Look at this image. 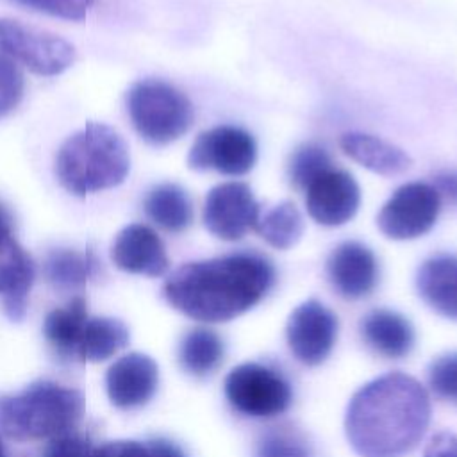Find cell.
<instances>
[{
  "label": "cell",
  "instance_id": "cell-25",
  "mask_svg": "<svg viewBox=\"0 0 457 457\" xmlns=\"http://www.w3.org/2000/svg\"><path fill=\"white\" fill-rule=\"evenodd\" d=\"M96 261L91 252L57 248L46 255V280L59 289H75L84 286L95 273Z\"/></svg>",
  "mask_w": 457,
  "mask_h": 457
},
{
  "label": "cell",
  "instance_id": "cell-11",
  "mask_svg": "<svg viewBox=\"0 0 457 457\" xmlns=\"http://www.w3.org/2000/svg\"><path fill=\"white\" fill-rule=\"evenodd\" d=\"M337 316L321 302L311 298L293 309L286 325L291 353L305 366L321 364L337 339Z\"/></svg>",
  "mask_w": 457,
  "mask_h": 457
},
{
  "label": "cell",
  "instance_id": "cell-6",
  "mask_svg": "<svg viewBox=\"0 0 457 457\" xmlns=\"http://www.w3.org/2000/svg\"><path fill=\"white\" fill-rule=\"evenodd\" d=\"M223 393L234 411L250 418H273L293 402L289 382L277 370L261 362H243L228 371Z\"/></svg>",
  "mask_w": 457,
  "mask_h": 457
},
{
  "label": "cell",
  "instance_id": "cell-29",
  "mask_svg": "<svg viewBox=\"0 0 457 457\" xmlns=\"http://www.w3.org/2000/svg\"><path fill=\"white\" fill-rule=\"evenodd\" d=\"M25 89L23 73L18 64L0 54V118L7 116L20 104Z\"/></svg>",
  "mask_w": 457,
  "mask_h": 457
},
{
  "label": "cell",
  "instance_id": "cell-26",
  "mask_svg": "<svg viewBox=\"0 0 457 457\" xmlns=\"http://www.w3.org/2000/svg\"><path fill=\"white\" fill-rule=\"evenodd\" d=\"M255 457H314L307 436L291 423L268 427L255 441Z\"/></svg>",
  "mask_w": 457,
  "mask_h": 457
},
{
  "label": "cell",
  "instance_id": "cell-21",
  "mask_svg": "<svg viewBox=\"0 0 457 457\" xmlns=\"http://www.w3.org/2000/svg\"><path fill=\"white\" fill-rule=\"evenodd\" d=\"M146 216L168 232H182L193 221V204L189 195L177 184L155 186L145 198Z\"/></svg>",
  "mask_w": 457,
  "mask_h": 457
},
{
  "label": "cell",
  "instance_id": "cell-36",
  "mask_svg": "<svg viewBox=\"0 0 457 457\" xmlns=\"http://www.w3.org/2000/svg\"><path fill=\"white\" fill-rule=\"evenodd\" d=\"M12 228H14L12 212L5 204L0 202V252H4L14 241Z\"/></svg>",
  "mask_w": 457,
  "mask_h": 457
},
{
  "label": "cell",
  "instance_id": "cell-7",
  "mask_svg": "<svg viewBox=\"0 0 457 457\" xmlns=\"http://www.w3.org/2000/svg\"><path fill=\"white\" fill-rule=\"evenodd\" d=\"M441 195L434 184L407 182L400 186L377 214L378 230L395 241L425 236L437 223Z\"/></svg>",
  "mask_w": 457,
  "mask_h": 457
},
{
  "label": "cell",
  "instance_id": "cell-30",
  "mask_svg": "<svg viewBox=\"0 0 457 457\" xmlns=\"http://www.w3.org/2000/svg\"><path fill=\"white\" fill-rule=\"evenodd\" d=\"M27 9L64 20H80L95 0H12Z\"/></svg>",
  "mask_w": 457,
  "mask_h": 457
},
{
  "label": "cell",
  "instance_id": "cell-28",
  "mask_svg": "<svg viewBox=\"0 0 457 457\" xmlns=\"http://www.w3.org/2000/svg\"><path fill=\"white\" fill-rule=\"evenodd\" d=\"M430 391L450 403H457V352L436 357L428 366Z\"/></svg>",
  "mask_w": 457,
  "mask_h": 457
},
{
  "label": "cell",
  "instance_id": "cell-18",
  "mask_svg": "<svg viewBox=\"0 0 457 457\" xmlns=\"http://www.w3.org/2000/svg\"><path fill=\"white\" fill-rule=\"evenodd\" d=\"M34 275L32 257L16 241L0 252V296L9 320H23Z\"/></svg>",
  "mask_w": 457,
  "mask_h": 457
},
{
  "label": "cell",
  "instance_id": "cell-27",
  "mask_svg": "<svg viewBox=\"0 0 457 457\" xmlns=\"http://www.w3.org/2000/svg\"><path fill=\"white\" fill-rule=\"evenodd\" d=\"M328 168H332L328 152L316 143H307L293 152L287 164V177L296 189H305Z\"/></svg>",
  "mask_w": 457,
  "mask_h": 457
},
{
  "label": "cell",
  "instance_id": "cell-20",
  "mask_svg": "<svg viewBox=\"0 0 457 457\" xmlns=\"http://www.w3.org/2000/svg\"><path fill=\"white\" fill-rule=\"evenodd\" d=\"M129 343V328L116 318H87L79 337L75 355L84 362H100Z\"/></svg>",
  "mask_w": 457,
  "mask_h": 457
},
{
  "label": "cell",
  "instance_id": "cell-37",
  "mask_svg": "<svg viewBox=\"0 0 457 457\" xmlns=\"http://www.w3.org/2000/svg\"><path fill=\"white\" fill-rule=\"evenodd\" d=\"M0 457H7V452H5V446L2 443V439H0Z\"/></svg>",
  "mask_w": 457,
  "mask_h": 457
},
{
  "label": "cell",
  "instance_id": "cell-12",
  "mask_svg": "<svg viewBox=\"0 0 457 457\" xmlns=\"http://www.w3.org/2000/svg\"><path fill=\"white\" fill-rule=\"evenodd\" d=\"M303 191L309 216L323 227L348 223L361 205V189L355 179L334 166L318 175Z\"/></svg>",
  "mask_w": 457,
  "mask_h": 457
},
{
  "label": "cell",
  "instance_id": "cell-23",
  "mask_svg": "<svg viewBox=\"0 0 457 457\" xmlns=\"http://www.w3.org/2000/svg\"><path fill=\"white\" fill-rule=\"evenodd\" d=\"M87 321V305L82 296L71 298L64 307L48 312L43 323L46 341L61 355H75L82 328Z\"/></svg>",
  "mask_w": 457,
  "mask_h": 457
},
{
  "label": "cell",
  "instance_id": "cell-13",
  "mask_svg": "<svg viewBox=\"0 0 457 457\" xmlns=\"http://www.w3.org/2000/svg\"><path fill=\"white\" fill-rule=\"evenodd\" d=\"M327 277L334 291L346 300L368 296L378 284V261L373 250L359 241L337 245L327 259Z\"/></svg>",
  "mask_w": 457,
  "mask_h": 457
},
{
  "label": "cell",
  "instance_id": "cell-32",
  "mask_svg": "<svg viewBox=\"0 0 457 457\" xmlns=\"http://www.w3.org/2000/svg\"><path fill=\"white\" fill-rule=\"evenodd\" d=\"M91 457H150L146 443L132 439H118L104 443L98 448H93Z\"/></svg>",
  "mask_w": 457,
  "mask_h": 457
},
{
  "label": "cell",
  "instance_id": "cell-8",
  "mask_svg": "<svg viewBox=\"0 0 457 457\" xmlns=\"http://www.w3.org/2000/svg\"><path fill=\"white\" fill-rule=\"evenodd\" d=\"M0 54L37 75H59L75 61V48L62 37L0 18Z\"/></svg>",
  "mask_w": 457,
  "mask_h": 457
},
{
  "label": "cell",
  "instance_id": "cell-19",
  "mask_svg": "<svg viewBox=\"0 0 457 457\" xmlns=\"http://www.w3.org/2000/svg\"><path fill=\"white\" fill-rule=\"evenodd\" d=\"M341 150L366 170L391 177L411 168V157L396 145L366 132H346L339 139Z\"/></svg>",
  "mask_w": 457,
  "mask_h": 457
},
{
  "label": "cell",
  "instance_id": "cell-24",
  "mask_svg": "<svg viewBox=\"0 0 457 457\" xmlns=\"http://www.w3.org/2000/svg\"><path fill=\"white\" fill-rule=\"evenodd\" d=\"M303 216L293 202H280L261 212L255 228L257 234L273 248L287 250L295 246L303 234Z\"/></svg>",
  "mask_w": 457,
  "mask_h": 457
},
{
  "label": "cell",
  "instance_id": "cell-14",
  "mask_svg": "<svg viewBox=\"0 0 457 457\" xmlns=\"http://www.w3.org/2000/svg\"><path fill=\"white\" fill-rule=\"evenodd\" d=\"M159 368L150 355L132 352L111 364L105 375V389L112 405L134 409L145 405L157 389Z\"/></svg>",
  "mask_w": 457,
  "mask_h": 457
},
{
  "label": "cell",
  "instance_id": "cell-22",
  "mask_svg": "<svg viewBox=\"0 0 457 457\" xmlns=\"http://www.w3.org/2000/svg\"><path fill=\"white\" fill-rule=\"evenodd\" d=\"M225 343L218 332L207 327L187 330L179 345V362L193 377L211 375L223 361Z\"/></svg>",
  "mask_w": 457,
  "mask_h": 457
},
{
  "label": "cell",
  "instance_id": "cell-10",
  "mask_svg": "<svg viewBox=\"0 0 457 457\" xmlns=\"http://www.w3.org/2000/svg\"><path fill=\"white\" fill-rule=\"evenodd\" d=\"M261 216V205L248 184L228 180L214 186L204 202V225L218 239L239 241Z\"/></svg>",
  "mask_w": 457,
  "mask_h": 457
},
{
  "label": "cell",
  "instance_id": "cell-3",
  "mask_svg": "<svg viewBox=\"0 0 457 457\" xmlns=\"http://www.w3.org/2000/svg\"><path fill=\"white\" fill-rule=\"evenodd\" d=\"M130 157L121 136L104 125L87 123L70 136L55 157V177L71 195L84 196L121 184Z\"/></svg>",
  "mask_w": 457,
  "mask_h": 457
},
{
  "label": "cell",
  "instance_id": "cell-1",
  "mask_svg": "<svg viewBox=\"0 0 457 457\" xmlns=\"http://www.w3.org/2000/svg\"><path fill=\"white\" fill-rule=\"evenodd\" d=\"M430 398L414 377L380 375L359 387L345 414L346 439L361 457H403L430 423Z\"/></svg>",
  "mask_w": 457,
  "mask_h": 457
},
{
  "label": "cell",
  "instance_id": "cell-9",
  "mask_svg": "<svg viewBox=\"0 0 457 457\" xmlns=\"http://www.w3.org/2000/svg\"><path fill=\"white\" fill-rule=\"evenodd\" d=\"M255 162L257 143L253 136L236 125H218L202 132L187 154L189 168L228 177L246 175Z\"/></svg>",
  "mask_w": 457,
  "mask_h": 457
},
{
  "label": "cell",
  "instance_id": "cell-2",
  "mask_svg": "<svg viewBox=\"0 0 457 457\" xmlns=\"http://www.w3.org/2000/svg\"><path fill=\"white\" fill-rule=\"evenodd\" d=\"M275 268L257 252L186 262L164 282L168 303L191 320L223 323L255 307L273 287Z\"/></svg>",
  "mask_w": 457,
  "mask_h": 457
},
{
  "label": "cell",
  "instance_id": "cell-15",
  "mask_svg": "<svg viewBox=\"0 0 457 457\" xmlns=\"http://www.w3.org/2000/svg\"><path fill=\"white\" fill-rule=\"evenodd\" d=\"M111 259L120 270L146 277H161L170 268L164 243L154 228L143 223H132L116 236Z\"/></svg>",
  "mask_w": 457,
  "mask_h": 457
},
{
  "label": "cell",
  "instance_id": "cell-31",
  "mask_svg": "<svg viewBox=\"0 0 457 457\" xmlns=\"http://www.w3.org/2000/svg\"><path fill=\"white\" fill-rule=\"evenodd\" d=\"M91 455H93V446L89 439L71 430L52 437L43 453V457H91Z\"/></svg>",
  "mask_w": 457,
  "mask_h": 457
},
{
  "label": "cell",
  "instance_id": "cell-17",
  "mask_svg": "<svg viewBox=\"0 0 457 457\" xmlns=\"http://www.w3.org/2000/svg\"><path fill=\"white\" fill-rule=\"evenodd\" d=\"M362 341L386 359H402L414 348L411 321L391 309H373L359 323Z\"/></svg>",
  "mask_w": 457,
  "mask_h": 457
},
{
  "label": "cell",
  "instance_id": "cell-34",
  "mask_svg": "<svg viewBox=\"0 0 457 457\" xmlns=\"http://www.w3.org/2000/svg\"><path fill=\"white\" fill-rule=\"evenodd\" d=\"M145 443H146L150 457H186L184 450L170 439L154 437V439H148Z\"/></svg>",
  "mask_w": 457,
  "mask_h": 457
},
{
  "label": "cell",
  "instance_id": "cell-16",
  "mask_svg": "<svg viewBox=\"0 0 457 457\" xmlns=\"http://www.w3.org/2000/svg\"><path fill=\"white\" fill-rule=\"evenodd\" d=\"M416 291L432 311L457 321V255L437 253L423 261L416 273Z\"/></svg>",
  "mask_w": 457,
  "mask_h": 457
},
{
  "label": "cell",
  "instance_id": "cell-4",
  "mask_svg": "<svg viewBox=\"0 0 457 457\" xmlns=\"http://www.w3.org/2000/svg\"><path fill=\"white\" fill-rule=\"evenodd\" d=\"M84 412L80 391L50 380L0 396V430L12 439H52L70 432Z\"/></svg>",
  "mask_w": 457,
  "mask_h": 457
},
{
  "label": "cell",
  "instance_id": "cell-35",
  "mask_svg": "<svg viewBox=\"0 0 457 457\" xmlns=\"http://www.w3.org/2000/svg\"><path fill=\"white\" fill-rule=\"evenodd\" d=\"M434 187L441 196L448 198L452 204H457V171H441L434 177Z\"/></svg>",
  "mask_w": 457,
  "mask_h": 457
},
{
  "label": "cell",
  "instance_id": "cell-5",
  "mask_svg": "<svg viewBox=\"0 0 457 457\" xmlns=\"http://www.w3.org/2000/svg\"><path fill=\"white\" fill-rule=\"evenodd\" d=\"M127 109L137 134L152 145H168L193 125V105L175 86L159 80H137L127 93Z\"/></svg>",
  "mask_w": 457,
  "mask_h": 457
},
{
  "label": "cell",
  "instance_id": "cell-33",
  "mask_svg": "<svg viewBox=\"0 0 457 457\" xmlns=\"http://www.w3.org/2000/svg\"><path fill=\"white\" fill-rule=\"evenodd\" d=\"M423 457H457V436L452 432H437L425 446Z\"/></svg>",
  "mask_w": 457,
  "mask_h": 457
}]
</instances>
